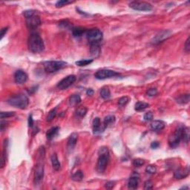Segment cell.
<instances>
[{"label":"cell","instance_id":"49","mask_svg":"<svg viewBox=\"0 0 190 190\" xmlns=\"http://www.w3.org/2000/svg\"><path fill=\"white\" fill-rule=\"evenodd\" d=\"M94 94V91L92 90V89H87V91H86V95H89V96H92Z\"/></svg>","mask_w":190,"mask_h":190},{"label":"cell","instance_id":"31","mask_svg":"<svg viewBox=\"0 0 190 190\" xmlns=\"http://www.w3.org/2000/svg\"><path fill=\"white\" fill-rule=\"evenodd\" d=\"M87 114V108L86 107H80L77 109V111H76V115L79 118H83Z\"/></svg>","mask_w":190,"mask_h":190},{"label":"cell","instance_id":"6","mask_svg":"<svg viewBox=\"0 0 190 190\" xmlns=\"http://www.w3.org/2000/svg\"><path fill=\"white\" fill-rule=\"evenodd\" d=\"M183 128V126H178L174 133L169 137L168 143L171 148H176L179 146L180 141H181Z\"/></svg>","mask_w":190,"mask_h":190},{"label":"cell","instance_id":"29","mask_svg":"<svg viewBox=\"0 0 190 190\" xmlns=\"http://www.w3.org/2000/svg\"><path fill=\"white\" fill-rule=\"evenodd\" d=\"M84 178L83 172L81 170L76 171L74 174H73V175L71 176V179L74 181H81Z\"/></svg>","mask_w":190,"mask_h":190},{"label":"cell","instance_id":"2","mask_svg":"<svg viewBox=\"0 0 190 190\" xmlns=\"http://www.w3.org/2000/svg\"><path fill=\"white\" fill-rule=\"evenodd\" d=\"M45 148L43 146L40 147L38 151L37 163L35 169L34 180L35 183L39 184L42 182L43 176H44V159H45Z\"/></svg>","mask_w":190,"mask_h":190},{"label":"cell","instance_id":"44","mask_svg":"<svg viewBox=\"0 0 190 190\" xmlns=\"http://www.w3.org/2000/svg\"><path fill=\"white\" fill-rule=\"evenodd\" d=\"M184 49H185V51L186 52V53H188V52L190 50V44H189V37H188V39H186V43H185L184 45Z\"/></svg>","mask_w":190,"mask_h":190},{"label":"cell","instance_id":"35","mask_svg":"<svg viewBox=\"0 0 190 190\" xmlns=\"http://www.w3.org/2000/svg\"><path fill=\"white\" fill-rule=\"evenodd\" d=\"M93 62V60H81L76 62V65L78 66H86Z\"/></svg>","mask_w":190,"mask_h":190},{"label":"cell","instance_id":"33","mask_svg":"<svg viewBox=\"0 0 190 190\" xmlns=\"http://www.w3.org/2000/svg\"><path fill=\"white\" fill-rule=\"evenodd\" d=\"M129 102V98L128 97H120L118 100V105L121 107H123L126 106L128 103Z\"/></svg>","mask_w":190,"mask_h":190},{"label":"cell","instance_id":"13","mask_svg":"<svg viewBox=\"0 0 190 190\" xmlns=\"http://www.w3.org/2000/svg\"><path fill=\"white\" fill-rule=\"evenodd\" d=\"M14 80L18 84H23L28 80V74L22 70H17L14 74Z\"/></svg>","mask_w":190,"mask_h":190},{"label":"cell","instance_id":"47","mask_svg":"<svg viewBox=\"0 0 190 190\" xmlns=\"http://www.w3.org/2000/svg\"><path fill=\"white\" fill-rule=\"evenodd\" d=\"M159 146H160L159 142L154 141V142H152V143H151V148H157L159 147Z\"/></svg>","mask_w":190,"mask_h":190},{"label":"cell","instance_id":"3","mask_svg":"<svg viewBox=\"0 0 190 190\" xmlns=\"http://www.w3.org/2000/svg\"><path fill=\"white\" fill-rule=\"evenodd\" d=\"M99 157L97 163V171L99 173H103L106 171L108 161H109L110 155L109 151L106 146H103L99 149Z\"/></svg>","mask_w":190,"mask_h":190},{"label":"cell","instance_id":"24","mask_svg":"<svg viewBox=\"0 0 190 190\" xmlns=\"http://www.w3.org/2000/svg\"><path fill=\"white\" fill-rule=\"evenodd\" d=\"M176 102L179 104L184 105L189 103V94H185V95H180L179 97L175 99Z\"/></svg>","mask_w":190,"mask_h":190},{"label":"cell","instance_id":"43","mask_svg":"<svg viewBox=\"0 0 190 190\" xmlns=\"http://www.w3.org/2000/svg\"><path fill=\"white\" fill-rule=\"evenodd\" d=\"M60 25L64 28H68L71 26V23L68 21H62L60 23Z\"/></svg>","mask_w":190,"mask_h":190},{"label":"cell","instance_id":"21","mask_svg":"<svg viewBox=\"0 0 190 190\" xmlns=\"http://www.w3.org/2000/svg\"><path fill=\"white\" fill-rule=\"evenodd\" d=\"M189 127L183 126V130H182V137H181V140L185 143L186 144H188L189 141Z\"/></svg>","mask_w":190,"mask_h":190},{"label":"cell","instance_id":"14","mask_svg":"<svg viewBox=\"0 0 190 190\" xmlns=\"http://www.w3.org/2000/svg\"><path fill=\"white\" fill-rule=\"evenodd\" d=\"M189 167H184V168H179L174 172V177H175V179H178V180L183 179V178L189 176Z\"/></svg>","mask_w":190,"mask_h":190},{"label":"cell","instance_id":"30","mask_svg":"<svg viewBox=\"0 0 190 190\" xmlns=\"http://www.w3.org/2000/svg\"><path fill=\"white\" fill-rule=\"evenodd\" d=\"M100 96L104 100H108L111 97V92L108 88H103L100 91Z\"/></svg>","mask_w":190,"mask_h":190},{"label":"cell","instance_id":"46","mask_svg":"<svg viewBox=\"0 0 190 190\" xmlns=\"http://www.w3.org/2000/svg\"><path fill=\"white\" fill-rule=\"evenodd\" d=\"M8 27H5V28H3L1 30V39L4 37V36L5 35V33L8 32Z\"/></svg>","mask_w":190,"mask_h":190},{"label":"cell","instance_id":"10","mask_svg":"<svg viewBox=\"0 0 190 190\" xmlns=\"http://www.w3.org/2000/svg\"><path fill=\"white\" fill-rule=\"evenodd\" d=\"M76 79V77L75 75H68L58 83L57 86V89L60 90H65L74 84Z\"/></svg>","mask_w":190,"mask_h":190},{"label":"cell","instance_id":"34","mask_svg":"<svg viewBox=\"0 0 190 190\" xmlns=\"http://www.w3.org/2000/svg\"><path fill=\"white\" fill-rule=\"evenodd\" d=\"M146 172L149 175H154L157 172V167L154 165H148L146 168Z\"/></svg>","mask_w":190,"mask_h":190},{"label":"cell","instance_id":"7","mask_svg":"<svg viewBox=\"0 0 190 190\" xmlns=\"http://www.w3.org/2000/svg\"><path fill=\"white\" fill-rule=\"evenodd\" d=\"M86 37L92 42H100L103 39V33L98 28H92L86 32Z\"/></svg>","mask_w":190,"mask_h":190},{"label":"cell","instance_id":"36","mask_svg":"<svg viewBox=\"0 0 190 190\" xmlns=\"http://www.w3.org/2000/svg\"><path fill=\"white\" fill-rule=\"evenodd\" d=\"M73 2H74L68 1V0H60V1L57 2V3H56V7L62 8V7H63V6L71 4V3H73Z\"/></svg>","mask_w":190,"mask_h":190},{"label":"cell","instance_id":"42","mask_svg":"<svg viewBox=\"0 0 190 190\" xmlns=\"http://www.w3.org/2000/svg\"><path fill=\"white\" fill-rule=\"evenodd\" d=\"M153 188V183L151 180H146L144 183L145 189H151Z\"/></svg>","mask_w":190,"mask_h":190},{"label":"cell","instance_id":"18","mask_svg":"<svg viewBox=\"0 0 190 190\" xmlns=\"http://www.w3.org/2000/svg\"><path fill=\"white\" fill-rule=\"evenodd\" d=\"M166 126V123L163 120H154L151 123V129L153 131H161Z\"/></svg>","mask_w":190,"mask_h":190},{"label":"cell","instance_id":"9","mask_svg":"<svg viewBox=\"0 0 190 190\" xmlns=\"http://www.w3.org/2000/svg\"><path fill=\"white\" fill-rule=\"evenodd\" d=\"M129 7L133 10L139 11H150L152 10V5L146 2L134 1L129 3Z\"/></svg>","mask_w":190,"mask_h":190},{"label":"cell","instance_id":"41","mask_svg":"<svg viewBox=\"0 0 190 190\" xmlns=\"http://www.w3.org/2000/svg\"><path fill=\"white\" fill-rule=\"evenodd\" d=\"M146 95L150 97H153L157 95V90L156 89H150L146 92Z\"/></svg>","mask_w":190,"mask_h":190},{"label":"cell","instance_id":"23","mask_svg":"<svg viewBox=\"0 0 190 190\" xmlns=\"http://www.w3.org/2000/svg\"><path fill=\"white\" fill-rule=\"evenodd\" d=\"M72 34L74 37H81L82 36H83L85 33H86V29L83 28H80V27H77V28H72Z\"/></svg>","mask_w":190,"mask_h":190},{"label":"cell","instance_id":"38","mask_svg":"<svg viewBox=\"0 0 190 190\" xmlns=\"http://www.w3.org/2000/svg\"><path fill=\"white\" fill-rule=\"evenodd\" d=\"M15 115V113L14 111H7V112H5V111H2L1 112V118L2 119H4V118L7 117H11Z\"/></svg>","mask_w":190,"mask_h":190},{"label":"cell","instance_id":"48","mask_svg":"<svg viewBox=\"0 0 190 190\" xmlns=\"http://www.w3.org/2000/svg\"><path fill=\"white\" fill-rule=\"evenodd\" d=\"M28 125H29L30 127H32L33 125V120L32 118V115H30L29 117H28Z\"/></svg>","mask_w":190,"mask_h":190},{"label":"cell","instance_id":"40","mask_svg":"<svg viewBox=\"0 0 190 190\" xmlns=\"http://www.w3.org/2000/svg\"><path fill=\"white\" fill-rule=\"evenodd\" d=\"M23 14H24V16H25V19H26L30 17H32V16L35 15V14H36V11H33V10H28V11H24Z\"/></svg>","mask_w":190,"mask_h":190},{"label":"cell","instance_id":"25","mask_svg":"<svg viewBox=\"0 0 190 190\" xmlns=\"http://www.w3.org/2000/svg\"><path fill=\"white\" fill-rule=\"evenodd\" d=\"M51 164H52V167H53L55 171H58L60 170V167H61V164H60V161H59L58 157H57V155L56 154H54L53 155L51 156Z\"/></svg>","mask_w":190,"mask_h":190},{"label":"cell","instance_id":"32","mask_svg":"<svg viewBox=\"0 0 190 190\" xmlns=\"http://www.w3.org/2000/svg\"><path fill=\"white\" fill-rule=\"evenodd\" d=\"M56 115H57V108H53V109L51 110L50 111H49L48 114L47 116V121L48 122H51V121H52L55 118Z\"/></svg>","mask_w":190,"mask_h":190},{"label":"cell","instance_id":"37","mask_svg":"<svg viewBox=\"0 0 190 190\" xmlns=\"http://www.w3.org/2000/svg\"><path fill=\"white\" fill-rule=\"evenodd\" d=\"M144 164H145L144 160H143L141 158H137L133 160V165L135 166V167H140L143 165H144Z\"/></svg>","mask_w":190,"mask_h":190},{"label":"cell","instance_id":"50","mask_svg":"<svg viewBox=\"0 0 190 190\" xmlns=\"http://www.w3.org/2000/svg\"><path fill=\"white\" fill-rule=\"evenodd\" d=\"M189 189V186H183V187L180 188V189Z\"/></svg>","mask_w":190,"mask_h":190},{"label":"cell","instance_id":"1","mask_svg":"<svg viewBox=\"0 0 190 190\" xmlns=\"http://www.w3.org/2000/svg\"><path fill=\"white\" fill-rule=\"evenodd\" d=\"M28 49L32 53H41L44 51L45 45L39 33L33 32L31 33L28 41Z\"/></svg>","mask_w":190,"mask_h":190},{"label":"cell","instance_id":"27","mask_svg":"<svg viewBox=\"0 0 190 190\" xmlns=\"http://www.w3.org/2000/svg\"><path fill=\"white\" fill-rule=\"evenodd\" d=\"M149 106V104L147 103H145V102H137L135 106V109L137 111H141L145 110L146 108H147Z\"/></svg>","mask_w":190,"mask_h":190},{"label":"cell","instance_id":"4","mask_svg":"<svg viewBox=\"0 0 190 190\" xmlns=\"http://www.w3.org/2000/svg\"><path fill=\"white\" fill-rule=\"evenodd\" d=\"M7 102L11 106L21 108V109L25 108L29 104V100L28 97L23 94H19V95L13 96L8 100Z\"/></svg>","mask_w":190,"mask_h":190},{"label":"cell","instance_id":"17","mask_svg":"<svg viewBox=\"0 0 190 190\" xmlns=\"http://www.w3.org/2000/svg\"><path fill=\"white\" fill-rule=\"evenodd\" d=\"M77 139H78V135L76 133L71 134L70 135L69 138L68 140V145H67V148H68V151L69 152L72 151L74 150V148L75 147L76 144V142H77Z\"/></svg>","mask_w":190,"mask_h":190},{"label":"cell","instance_id":"26","mask_svg":"<svg viewBox=\"0 0 190 190\" xmlns=\"http://www.w3.org/2000/svg\"><path fill=\"white\" fill-rule=\"evenodd\" d=\"M81 102V98L79 95H74L69 97L68 103L70 106H76Z\"/></svg>","mask_w":190,"mask_h":190},{"label":"cell","instance_id":"8","mask_svg":"<svg viewBox=\"0 0 190 190\" xmlns=\"http://www.w3.org/2000/svg\"><path fill=\"white\" fill-rule=\"evenodd\" d=\"M120 76V74L117 71H112L109 69H102L99 70L95 73V76L97 79H106L108 78L115 77V76Z\"/></svg>","mask_w":190,"mask_h":190},{"label":"cell","instance_id":"19","mask_svg":"<svg viewBox=\"0 0 190 190\" xmlns=\"http://www.w3.org/2000/svg\"><path fill=\"white\" fill-rule=\"evenodd\" d=\"M59 131H60V128L57 126L53 127L51 129H49L47 132V133H46V137H47L48 140H51L52 139L54 138L57 135Z\"/></svg>","mask_w":190,"mask_h":190},{"label":"cell","instance_id":"15","mask_svg":"<svg viewBox=\"0 0 190 190\" xmlns=\"http://www.w3.org/2000/svg\"><path fill=\"white\" fill-rule=\"evenodd\" d=\"M139 186V176L137 174H133L128 181V188L129 189H137Z\"/></svg>","mask_w":190,"mask_h":190},{"label":"cell","instance_id":"16","mask_svg":"<svg viewBox=\"0 0 190 190\" xmlns=\"http://www.w3.org/2000/svg\"><path fill=\"white\" fill-rule=\"evenodd\" d=\"M92 128H93V132L95 134L100 133L106 129L103 124L101 123V121L99 117H95L92 123Z\"/></svg>","mask_w":190,"mask_h":190},{"label":"cell","instance_id":"5","mask_svg":"<svg viewBox=\"0 0 190 190\" xmlns=\"http://www.w3.org/2000/svg\"><path fill=\"white\" fill-rule=\"evenodd\" d=\"M67 65H68L67 63L63 61H48L45 62L43 64L45 71L48 74L57 72L60 70L63 69L67 66Z\"/></svg>","mask_w":190,"mask_h":190},{"label":"cell","instance_id":"11","mask_svg":"<svg viewBox=\"0 0 190 190\" xmlns=\"http://www.w3.org/2000/svg\"><path fill=\"white\" fill-rule=\"evenodd\" d=\"M41 25V20L39 18L37 14L35 15L32 16V17L26 18V25L29 29L31 30H35L40 26Z\"/></svg>","mask_w":190,"mask_h":190},{"label":"cell","instance_id":"12","mask_svg":"<svg viewBox=\"0 0 190 190\" xmlns=\"http://www.w3.org/2000/svg\"><path fill=\"white\" fill-rule=\"evenodd\" d=\"M172 34V32L169 31H163L160 32L157 35H156L154 37V39L151 41L152 44H158L160 42H162L163 41L165 40L166 39L169 38Z\"/></svg>","mask_w":190,"mask_h":190},{"label":"cell","instance_id":"39","mask_svg":"<svg viewBox=\"0 0 190 190\" xmlns=\"http://www.w3.org/2000/svg\"><path fill=\"white\" fill-rule=\"evenodd\" d=\"M153 113L151 111H148L146 114H144V117H143V119H144L145 121L146 122H148V121H151L153 120Z\"/></svg>","mask_w":190,"mask_h":190},{"label":"cell","instance_id":"45","mask_svg":"<svg viewBox=\"0 0 190 190\" xmlns=\"http://www.w3.org/2000/svg\"><path fill=\"white\" fill-rule=\"evenodd\" d=\"M114 185H115V183H114V181H108L106 183V188L108 189H113Z\"/></svg>","mask_w":190,"mask_h":190},{"label":"cell","instance_id":"20","mask_svg":"<svg viewBox=\"0 0 190 190\" xmlns=\"http://www.w3.org/2000/svg\"><path fill=\"white\" fill-rule=\"evenodd\" d=\"M91 54L92 56L97 57L100 53V46L99 42H92L91 43Z\"/></svg>","mask_w":190,"mask_h":190},{"label":"cell","instance_id":"28","mask_svg":"<svg viewBox=\"0 0 190 190\" xmlns=\"http://www.w3.org/2000/svg\"><path fill=\"white\" fill-rule=\"evenodd\" d=\"M115 120H116L115 117H114V115H108L104 118V120H103V124L105 126V128H106L108 125H111V124L114 123Z\"/></svg>","mask_w":190,"mask_h":190},{"label":"cell","instance_id":"22","mask_svg":"<svg viewBox=\"0 0 190 190\" xmlns=\"http://www.w3.org/2000/svg\"><path fill=\"white\" fill-rule=\"evenodd\" d=\"M8 140H5L4 142V148H3L2 155L1 158V168H3L6 164V160H7V148H8Z\"/></svg>","mask_w":190,"mask_h":190}]
</instances>
